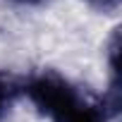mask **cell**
Returning <instances> with one entry per match:
<instances>
[{
  "label": "cell",
  "instance_id": "2",
  "mask_svg": "<svg viewBox=\"0 0 122 122\" xmlns=\"http://www.w3.org/2000/svg\"><path fill=\"white\" fill-rule=\"evenodd\" d=\"M22 91H24V81L17 74L0 70V120L7 115V110L12 108V103L17 101Z\"/></svg>",
  "mask_w": 122,
  "mask_h": 122
},
{
  "label": "cell",
  "instance_id": "3",
  "mask_svg": "<svg viewBox=\"0 0 122 122\" xmlns=\"http://www.w3.org/2000/svg\"><path fill=\"white\" fill-rule=\"evenodd\" d=\"M84 3L91 5L93 10H98V12H117L122 0H84Z\"/></svg>",
  "mask_w": 122,
  "mask_h": 122
},
{
  "label": "cell",
  "instance_id": "4",
  "mask_svg": "<svg viewBox=\"0 0 122 122\" xmlns=\"http://www.w3.org/2000/svg\"><path fill=\"white\" fill-rule=\"evenodd\" d=\"M10 3H15V5H41L46 0H10Z\"/></svg>",
  "mask_w": 122,
  "mask_h": 122
},
{
  "label": "cell",
  "instance_id": "1",
  "mask_svg": "<svg viewBox=\"0 0 122 122\" xmlns=\"http://www.w3.org/2000/svg\"><path fill=\"white\" fill-rule=\"evenodd\" d=\"M24 93L53 122H108L110 117L103 98L50 70L24 81Z\"/></svg>",
  "mask_w": 122,
  "mask_h": 122
}]
</instances>
